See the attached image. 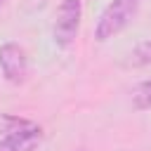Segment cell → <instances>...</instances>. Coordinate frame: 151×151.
I'll return each instance as SVG.
<instances>
[{
    "label": "cell",
    "mask_w": 151,
    "mask_h": 151,
    "mask_svg": "<svg viewBox=\"0 0 151 151\" xmlns=\"http://www.w3.org/2000/svg\"><path fill=\"white\" fill-rule=\"evenodd\" d=\"M80 19H83V0H61L57 12H54V45L66 50L76 42L78 31H80Z\"/></svg>",
    "instance_id": "cell-2"
},
{
    "label": "cell",
    "mask_w": 151,
    "mask_h": 151,
    "mask_svg": "<svg viewBox=\"0 0 151 151\" xmlns=\"http://www.w3.org/2000/svg\"><path fill=\"white\" fill-rule=\"evenodd\" d=\"M139 7H142V0H111L97 19L94 40L106 42L116 38L120 31H125L134 21V17L139 14Z\"/></svg>",
    "instance_id": "cell-1"
},
{
    "label": "cell",
    "mask_w": 151,
    "mask_h": 151,
    "mask_svg": "<svg viewBox=\"0 0 151 151\" xmlns=\"http://www.w3.org/2000/svg\"><path fill=\"white\" fill-rule=\"evenodd\" d=\"M149 64H151V40H144V42H139V45L127 54L125 66H130V68H142V66H149Z\"/></svg>",
    "instance_id": "cell-5"
},
{
    "label": "cell",
    "mask_w": 151,
    "mask_h": 151,
    "mask_svg": "<svg viewBox=\"0 0 151 151\" xmlns=\"http://www.w3.org/2000/svg\"><path fill=\"white\" fill-rule=\"evenodd\" d=\"M5 2H7V0H0V7H2V5H5Z\"/></svg>",
    "instance_id": "cell-7"
},
{
    "label": "cell",
    "mask_w": 151,
    "mask_h": 151,
    "mask_svg": "<svg viewBox=\"0 0 151 151\" xmlns=\"http://www.w3.org/2000/svg\"><path fill=\"white\" fill-rule=\"evenodd\" d=\"M0 71L9 85H24L28 78V57L26 50L17 42L0 45Z\"/></svg>",
    "instance_id": "cell-4"
},
{
    "label": "cell",
    "mask_w": 151,
    "mask_h": 151,
    "mask_svg": "<svg viewBox=\"0 0 151 151\" xmlns=\"http://www.w3.org/2000/svg\"><path fill=\"white\" fill-rule=\"evenodd\" d=\"M12 127L5 130L0 139V151H35L42 142V127L26 118H7Z\"/></svg>",
    "instance_id": "cell-3"
},
{
    "label": "cell",
    "mask_w": 151,
    "mask_h": 151,
    "mask_svg": "<svg viewBox=\"0 0 151 151\" xmlns=\"http://www.w3.org/2000/svg\"><path fill=\"white\" fill-rule=\"evenodd\" d=\"M132 109L134 111H149L151 109V78L142 80L132 92Z\"/></svg>",
    "instance_id": "cell-6"
}]
</instances>
